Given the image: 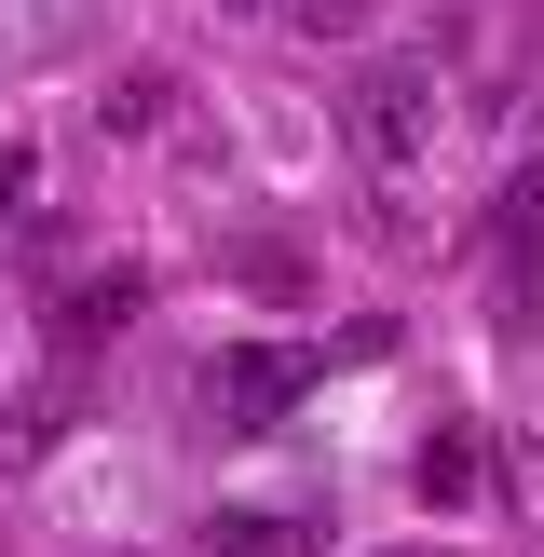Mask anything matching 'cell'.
<instances>
[{
  "instance_id": "1",
  "label": "cell",
  "mask_w": 544,
  "mask_h": 557,
  "mask_svg": "<svg viewBox=\"0 0 544 557\" xmlns=\"http://www.w3.org/2000/svg\"><path fill=\"white\" fill-rule=\"evenodd\" d=\"M435 123H449V96H435L422 54H368V69L341 82V150L368 163V177H408V163H435Z\"/></svg>"
},
{
  "instance_id": "5",
  "label": "cell",
  "mask_w": 544,
  "mask_h": 557,
  "mask_svg": "<svg viewBox=\"0 0 544 557\" xmlns=\"http://www.w3.org/2000/svg\"><path fill=\"white\" fill-rule=\"evenodd\" d=\"M190 557H299V531H286V517H205Z\"/></svg>"
},
{
  "instance_id": "4",
  "label": "cell",
  "mask_w": 544,
  "mask_h": 557,
  "mask_svg": "<svg viewBox=\"0 0 544 557\" xmlns=\"http://www.w3.org/2000/svg\"><path fill=\"white\" fill-rule=\"evenodd\" d=\"M136 299H150V272H82V286L54 299V326H69V341H96V326H136Z\"/></svg>"
},
{
  "instance_id": "7",
  "label": "cell",
  "mask_w": 544,
  "mask_h": 557,
  "mask_svg": "<svg viewBox=\"0 0 544 557\" xmlns=\"http://www.w3.org/2000/svg\"><path fill=\"white\" fill-rule=\"evenodd\" d=\"M0 218H41V150H0Z\"/></svg>"
},
{
  "instance_id": "6",
  "label": "cell",
  "mask_w": 544,
  "mask_h": 557,
  "mask_svg": "<svg viewBox=\"0 0 544 557\" xmlns=\"http://www.w3.org/2000/svg\"><path fill=\"white\" fill-rule=\"evenodd\" d=\"M286 27H299V41H354V27H368V0H286Z\"/></svg>"
},
{
  "instance_id": "3",
  "label": "cell",
  "mask_w": 544,
  "mask_h": 557,
  "mask_svg": "<svg viewBox=\"0 0 544 557\" xmlns=\"http://www.w3.org/2000/svg\"><path fill=\"white\" fill-rule=\"evenodd\" d=\"M422 504H435V517H477V504H490V435H477V422H435V435H422Z\"/></svg>"
},
{
  "instance_id": "2",
  "label": "cell",
  "mask_w": 544,
  "mask_h": 557,
  "mask_svg": "<svg viewBox=\"0 0 544 557\" xmlns=\"http://www.w3.org/2000/svg\"><path fill=\"white\" fill-rule=\"evenodd\" d=\"M286 408H299V354L286 341H245V354L205 368V422L218 435H259V422H286Z\"/></svg>"
}]
</instances>
